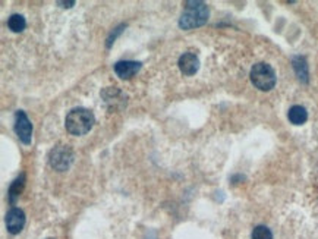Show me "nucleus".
Instances as JSON below:
<instances>
[{
	"label": "nucleus",
	"instance_id": "f257e3e1",
	"mask_svg": "<svg viewBox=\"0 0 318 239\" xmlns=\"http://www.w3.org/2000/svg\"><path fill=\"white\" fill-rule=\"evenodd\" d=\"M210 11L204 2L200 0H188L185 2L183 14L179 18V27L182 29H192L203 27L207 24Z\"/></svg>",
	"mask_w": 318,
	"mask_h": 239
},
{
	"label": "nucleus",
	"instance_id": "f03ea898",
	"mask_svg": "<svg viewBox=\"0 0 318 239\" xmlns=\"http://www.w3.org/2000/svg\"><path fill=\"white\" fill-rule=\"evenodd\" d=\"M96 124V117L91 110L85 107H75L72 109L65 119V128L70 135L81 137L88 134Z\"/></svg>",
	"mask_w": 318,
	"mask_h": 239
},
{
	"label": "nucleus",
	"instance_id": "7ed1b4c3",
	"mask_svg": "<svg viewBox=\"0 0 318 239\" xmlns=\"http://www.w3.org/2000/svg\"><path fill=\"white\" fill-rule=\"evenodd\" d=\"M249 78H251V83L255 88H258L260 91H270L274 88L276 85V72L273 69L271 65L268 63H255L251 72H249Z\"/></svg>",
	"mask_w": 318,
	"mask_h": 239
},
{
	"label": "nucleus",
	"instance_id": "20e7f679",
	"mask_svg": "<svg viewBox=\"0 0 318 239\" xmlns=\"http://www.w3.org/2000/svg\"><path fill=\"white\" fill-rule=\"evenodd\" d=\"M73 151L68 145H56L49 153V165L57 172H65L73 162Z\"/></svg>",
	"mask_w": 318,
	"mask_h": 239
},
{
	"label": "nucleus",
	"instance_id": "39448f33",
	"mask_svg": "<svg viewBox=\"0 0 318 239\" xmlns=\"http://www.w3.org/2000/svg\"><path fill=\"white\" fill-rule=\"evenodd\" d=\"M101 99L104 101V104L107 106L109 110L117 112L126 107L128 103V96L125 94L122 90H119L117 87H107L101 91Z\"/></svg>",
	"mask_w": 318,
	"mask_h": 239
},
{
	"label": "nucleus",
	"instance_id": "423d86ee",
	"mask_svg": "<svg viewBox=\"0 0 318 239\" xmlns=\"http://www.w3.org/2000/svg\"><path fill=\"white\" fill-rule=\"evenodd\" d=\"M14 129L22 144H25V145L31 144V141H32V124L28 119L27 113L24 110H18L15 113Z\"/></svg>",
	"mask_w": 318,
	"mask_h": 239
},
{
	"label": "nucleus",
	"instance_id": "0eeeda50",
	"mask_svg": "<svg viewBox=\"0 0 318 239\" xmlns=\"http://www.w3.org/2000/svg\"><path fill=\"white\" fill-rule=\"evenodd\" d=\"M25 213L18 209L12 207L6 214V229L11 235H18L22 232L24 226H25Z\"/></svg>",
	"mask_w": 318,
	"mask_h": 239
},
{
	"label": "nucleus",
	"instance_id": "6e6552de",
	"mask_svg": "<svg viewBox=\"0 0 318 239\" xmlns=\"http://www.w3.org/2000/svg\"><path fill=\"white\" fill-rule=\"evenodd\" d=\"M141 68H142V63L135 62V60H119L113 66L114 73L121 79H131L132 76H135L138 73Z\"/></svg>",
	"mask_w": 318,
	"mask_h": 239
},
{
	"label": "nucleus",
	"instance_id": "1a4fd4ad",
	"mask_svg": "<svg viewBox=\"0 0 318 239\" xmlns=\"http://www.w3.org/2000/svg\"><path fill=\"white\" fill-rule=\"evenodd\" d=\"M178 65H179L180 72L186 76H192L195 75L198 69H200V59L196 55L188 52V53H183L178 60Z\"/></svg>",
	"mask_w": 318,
	"mask_h": 239
},
{
	"label": "nucleus",
	"instance_id": "9d476101",
	"mask_svg": "<svg viewBox=\"0 0 318 239\" xmlns=\"http://www.w3.org/2000/svg\"><path fill=\"white\" fill-rule=\"evenodd\" d=\"M292 66H293V70L298 76V79L301 83L306 84L308 79H309V73H308V65H306V59L304 56H293L292 57Z\"/></svg>",
	"mask_w": 318,
	"mask_h": 239
},
{
	"label": "nucleus",
	"instance_id": "9b49d317",
	"mask_svg": "<svg viewBox=\"0 0 318 239\" xmlns=\"http://www.w3.org/2000/svg\"><path fill=\"white\" fill-rule=\"evenodd\" d=\"M288 119H289L292 125H304L305 122L308 121V112H306L304 106L295 104L288 112Z\"/></svg>",
	"mask_w": 318,
	"mask_h": 239
},
{
	"label": "nucleus",
	"instance_id": "f8f14e48",
	"mask_svg": "<svg viewBox=\"0 0 318 239\" xmlns=\"http://www.w3.org/2000/svg\"><path fill=\"white\" fill-rule=\"evenodd\" d=\"M24 188H25V175L21 173V175L15 179L14 182L11 183L9 191H8V197H9V203H11V204H15V203H16V200L19 198L21 194H22Z\"/></svg>",
	"mask_w": 318,
	"mask_h": 239
},
{
	"label": "nucleus",
	"instance_id": "ddd939ff",
	"mask_svg": "<svg viewBox=\"0 0 318 239\" xmlns=\"http://www.w3.org/2000/svg\"><path fill=\"white\" fill-rule=\"evenodd\" d=\"M8 27L12 32H22L25 27H27V21L24 18V15L14 14L9 16L8 19Z\"/></svg>",
	"mask_w": 318,
	"mask_h": 239
},
{
	"label": "nucleus",
	"instance_id": "4468645a",
	"mask_svg": "<svg viewBox=\"0 0 318 239\" xmlns=\"http://www.w3.org/2000/svg\"><path fill=\"white\" fill-rule=\"evenodd\" d=\"M251 239H273V233L267 226H255L251 233Z\"/></svg>",
	"mask_w": 318,
	"mask_h": 239
},
{
	"label": "nucleus",
	"instance_id": "2eb2a0df",
	"mask_svg": "<svg viewBox=\"0 0 318 239\" xmlns=\"http://www.w3.org/2000/svg\"><path fill=\"white\" fill-rule=\"evenodd\" d=\"M125 27H126V25H124V24H122V25H119V27H116V28H114V29H113V31H111L110 35H109V38H107V43H106V46H107V49H110V46H111V44H113V43H114V40L117 38V35H119V34H121V32L124 31Z\"/></svg>",
	"mask_w": 318,
	"mask_h": 239
},
{
	"label": "nucleus",
	"instance_id": "dca6fc26",
	"mask_svg": "<svg viewBox=\"0 0 318 239\" xmlns=\"http://www.w3.org/2000/svg\"><path fill=\"white\" fill-rule=\"evenodd\" d=\"M57 5L62 6V8H72L75 5V2L73 0H70V2H57Z\"/></svg>",
	"mask_w": 318,
	"mask_h": 239
},
{
	"label": "nucleus",
	"instance_id": "f3484780",
	"mask_svg": "<svg viewBox=\"0 0 318 239\" xmlns=\"http://www.w3.org/2000/svg\"><path fill=\"white\" fill-rule=\"evenodd\" d=\"M49 239H55V238H49Z\"/></svg>",
	"mask_w": 318,
	"mask_h": 239
}]
</instances>
